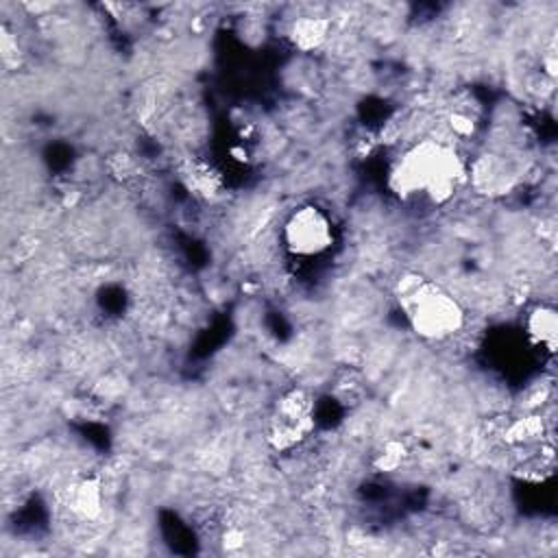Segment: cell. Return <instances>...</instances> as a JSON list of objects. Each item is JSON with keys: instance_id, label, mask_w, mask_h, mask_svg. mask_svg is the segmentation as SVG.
Masks as SVG:
<instances>
[{"instance_id": "4", "label": "cell", "mask_w": 558, "mask_h": 558, "mask_svg": "<svg viewBox=\"0 0 558 558\" xmlns=\"http://www.w3.org/2000/svg\"><path fill=\"white\" fill-rule=\"evenodd\" d=\"M312 429V403L303 390L286 392L268 421V438L277 449L301 442Z\"/></svg>"}, {"instance_id": "3", "label": "cell", "mask_w": 558, "mask_h": 558, "mask_svg": "<svg viewBox=\"0 0 558 558\" xmlns=\"http://www.w3.org/2000/svg\"><path fill=\"white\" fill-rule=\"evenodd\" d=\"M336 240L331 216L314 205L305 203L292 209L279 229V242L288 255L296 259H314L331 251Z\"/></svg>"}, {"instance_id": "5", "label": "cell", "mask_w": 558, "mask_h": 558, "mask_svg": "<svg viewBox=\"0 0 558 558\" xmlns=\"http://www.w3.org/2000/svg\"><path fill=\"white\" fill-rule=\"evenodd\" d=\"M523 333L527 336L532 347L551 355L556 351V344H558V316H556L554 305L534 303L525 312Z\"/></svg>"}, {"instance_id": "7", "label": "cell", "mask_w": 558, "mask_h": 558, "mask_svg": "<svg viewBox=\"0 0 558 558\" xmlns=\"http://www.w3.org/2000/svg\"><path fill=\"white\" fill-rule=\"evenodd\" d=\"M329 33V22L325 17H314V15H303L294 20L290 28V37L299 50H314L318 48Z\"/></svg>"}, {"instance_id": "1", "label": "cell", "mask_w": 558, "mask_h": 558, "mask_svg": "<svg viewBox=\"0 0 558 558\" xmlns=\"http://www.w3.org/2000/svg\"><path fill=\"white\" fill-rule=\"evenodd\" d=\"M466 179V163L456 144L438 137H421L392 163L388 187L408 203L445 205Z\"/></svg>"}, {"instance_id": "6", "label": "cell", "mask_w": 558, "mask_h": 558, "mask_svg": "<svg viewBox=\"0 0 558 558\" xmlns=\"http://www.w3.org/2000/svg\"><path fill=\"white\" fill-rule=\"evenodd\" d=\"M68 508L83 521H94L105 508V493L98 477H81L70 486Z\"/></svg>"}, {"instance_id": "2", "label": "cell", "mask_w": 558, "mask_h": 558, "mask_svg": "<svg viewBox=\"0 0 558 558\" xmlns=\"http://www.w3.org/2000/svg\"><path fill=\"white\" fill-rule=\"evenodd\" d=\"M395 296L410 329L425 342H447L458 336L466 323L462 303L447 288L418 272L401 275L395 286Z\"/></svg>"}]
</instances>
